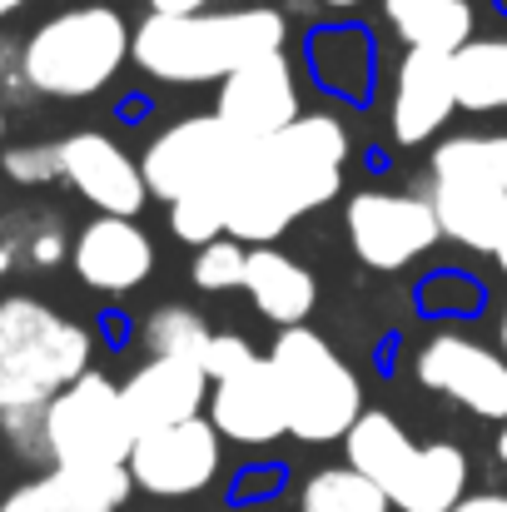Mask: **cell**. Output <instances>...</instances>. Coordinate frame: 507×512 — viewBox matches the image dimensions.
I'll list each match as a JSON object with an SVG mask.
<instances>
[{
  "instance_id": "obj_43",
  "label": "cell",
  "mask_w": 507,
  "mask_h": 512,
  "mask_svg": "<svg viewBox=\"0 0 507 512\" xmlns=\"http://www.w3.org/2000/svg\"><path fill=\"white\" fill-rule=\"evenodd\" d=\"M0 55H5V35H0Z\"/></svg>"
},
{
  "instance_id": "obj_20",
  "label": "cell",
  "mask_w": 507,
  "mask_h": 512,
  "mask_svg": "<svg viewBox=\"0 0 507 512\" xmlns=\"http://www.w3.org/2000/svg\"><path fill=\"white\" fill-rule=\"evenodd\" d=\"M468 498V453L458 443H428L413 453L408 473L393 483L388 503L398 512H448Z\"/></svg>"
},
{
  "instance_id": "obj_23",
  "label": "cell",
  "mask_w": 507,
  "mask_h": 512,
  "mask_svg": "<svg viewBox=\"0 0 507 512\" xmlns=\"http://www.w3.org/2000/svg\"><path fill=\"white\" fill-rule=\"evenodd\" d=\"M309 70L338 100H368L378 60H373V45H368L363 30L329 25V30L309 35Z\"/></svg>"
},
{
  "instance_id": "obj_41",
  "label": "cell",
  "mask_w": 507,
  "mask_h": 512,
  "mask_svg": "<svg viewBox=\"0 0 507 512\" xmlns=\"http://www.w3.org/2000/svg\"><path fill=\"white\" fill-rule=\"evenodd\" d=\"M319 5H329V10H348V5H358V0H319Z\"/></svg>"
},
{
  "instance_id": "obj_21",
  "label": "cell",
  "mask_w": 507,
  "mask_h": 512,
  "mask_svg": "<svg viewBox=\"0 0 507 512\" xmlns=\"http://www.w3.org/2000/svg\"><path fill=\"white\" fill-rule=\"evenodd\" d=\"M383 20L398 30L408 50L458 55L473 40V5L468 0H383Z\"/></svg>"
},
{
  "instance_id": "obj_31",
  "label": "cell",
  "mask_w": 507,
  "mask_h": 512,
  "mask_svg": "<svg viewBox=\"0 0 507 512\" xmlns=\"http://www.w3.org/2000/svg\"><path fill=\"white\" fill-rule=\"evenodd\" d=\"M0 443L20 458V463H50V443H45V403H20L0 413Z\"/></svg>"
},
{
  "instance_id": "obj_5",
  "label": "cell",
  "mask_w": 507,
  "mask_h": 512,
  "mask_svg": "<svg viewBox=\"0 0 507 512\" xmlns=\"http://www.w3.org/2000/svg\"><path fill=\"white\" fill-rule=\"evenodd\" d=\"M95 363V339L85 324L65 319L35 294L0 299V368L20 403H50L60 388L85 378Z\"/></svg>"
},
{
  "instance_id": "obj_27",
  "label": "cell",
  "mask_w": 507,
  "mask_h": 512,
  "mask_svg": "<svg viewBox=\"0 0 507 512\" xmlns=\"http://www.w3.org/2000/svg\"><path fill=\"white\" fill-rule=\"evenodd\" d=\"M388 493L363 478L358 468L338 463V468H319L304 488H299V512H388Z\"/></svg>"
},
{
  "instance_id": "obj_14",
  "label": "cell",
  "mask_w": 507,
  "mask_h": 512,
  "mask_svg": "<svg viewBox=\"0 0 507 512\" xmlns=\"http://www.w3.org/2000/svg\"><path fill=\"white\" fill-rule=\"evenodd\" d=\"M209 373L199 363H179V358H145L125 383V413L135 423V438L160 433V428H179L189 418H199V408H209Z\"/></svg>"
},
{
  "instance_id": "obj_37",
  "label": "cell",
  "mask_w": 507,
  "mask_h": 512,
  "mask_svg": "<svg viewBox=\"0 0 507 512\" xmlns=\"http://www.w3.org/2000/svg\"><path fill=\"white\" fill-rule=\"evenodd\" d=\"M493 259H498V269L507 274V214H503V224H498V244H493Z\"/></svg>"
},
{
  "instance_id": "obj_3",
  "label": "cell",
  "mask_w": 507,
  "mask_h": 512,
  "mask_svg": "<svg viewBox=\"0 0 507 512\" xmlns=\"http://www.w3.org/2000/svg\"><path fill=\"white\" fill-rule=\"evenodd\" d=\"M135 55V30L110 0H80L45 15L20 40L25 80L40 100H90Z\"/></svg>"
},
{
  "instance_id": "obj_19",
  "label": "cell",
  "mask_w": 507,
  "mask_h": 512,
  "mask_svg": "<svg viewBox=\"0 0 507 512\" xmlns=\"http://www.w3.org/2000/svg\"><path fill=\"white\" fill-rule=\"evenodd\" d=\"M244 294L254 299V309L279 324V329H299L314 304H319V279L284 249L264 244V249H249V269H244Z\"/></svg>"
},
{
  "instance_id": "obj_7",
  "label": "cell",
  "mask_w": 507,
  "mask_h": 512,
  "mask_svg": "<svg viewBox=\"0 0 507 512\" xmlns=\"http://www.w3.org/2000/svg\"><path fill=\"white\" fill-rule=\"evenodd\" d=\"M249 150L254 145H244L219 115H184L145 145L140 170L150 184V199L174 204L194 189H229Z\"/></svg>"
},
{
  "instance_id": "obj_13",
  "label": "cell",
  "mask_w": 507,
  "mask_h": 512,
  "mask_svg": "<svg viewBox=\"0 0 507 512\" xmlns=\"http://www.w3.org/2000/svg\"><path fill=\"white\" fill-rule=\"evenodd\" d=\"M70 264H75L85 289L120 299V294H135L155 274V239L140 229V219L95 214L90 224L75 229Z\"/></svg>"
},
{
  "instance_id": "obj_28",
  "label": "cell",
  "mask_w": 507,
  "mask_h": 512,
  "mask_svg": "<svg viewBox=\"0 0 507 512\" xmlns=\"http://www.w3.org/2000/svg\"><path fill=\"white\" fill-rule=\"evenodd\" d=\"M433 174L488 179L507 189V135H453L433 150Z\"/></svg>"
},
{
  "instance_id": "obj_1",
  "label": "cell",
  "mask_w": 507,
  "mask_h": 512,
  "mask_svg": "<svg viewBox=\"0 0 507 512\" xmlns=\"http://www.w3.org/2000/svg\"><path fill=\"white\" fill-rule=\"evenodd\" d=\"M348 165V130L334 115H299L274 140L254 145L229 184V234L239 244H274L294 219L334 204Z\"/></svg>"
},
{
  "instance_id": "obj_17",
  "label": "cell",
  "mask_w": 507,
  "mask_h": 512,
  "mask_svg": "<svg viewBox=\"0 0 507 512\" xmlns=\"http://www.w3.org/2000/svg\"><path fill=\"white\" fill-rule=\"evenodd\" d=\"M130 493V468H45L15 483L0 512H120Z\"/></svg>"
},
{
  "instance_id": "obj_34",
  "label": "cell",
  "mask_w": 507,
  "mask_h": 512,
  "mask_svg": "<svg viewBox=\"0 0 507 512\" xmlns=\"http://www.w3.org/2000/svg\"><path fill=\"white\" fill-rule=\"evenodd\" d=\"M145 5H150V15H204L219 0H145Z\"/></svg>"
},
{
  "instance_id": "obj_22",
  "label": "cell",
  "mask_w": 507,
  "mask_h": 512,
  "mask_svg": "<svg viewBox=\"0 0 507 512\" xmlns=\"http://www.w3.org/2000/svg\"><path fill=\"white\" fill-rule=\"evenodd\" d=\"M65 219L50 209H10L0 214V274H40L70 259Z\"/></svg>"
},
{
  "instance_id": "obj_42",
  "label": "cell",
  "mask_w": 507,
  "mask_h": 512,
  "mask_svg": "<svg viewBox=\"0 0 507 512\" xmlns=\"http://www.w3.org/2000/svg\"><path fill=\"white\" fill-rule=\"evenodd\" d=\"M0 150H5V105H0Z\"/></svg>"
},
{
  "instance_id": "obj_9",
  "label": "cell",
  "mask_w": 507,
  "mask_h": 512,
  "mask_svg": "<svg viewBox=\"0 0 507 512\" xmlns=\"http://www.w3.org/2000/svg\"><path fill=\"white\" fill-rule=\"evenodd\" d=\"M219 463H224L219 428L209 418H189L179 428L135 438V453L125 468H130L135 488L150 498H194L219 478Z\"/></svg>"
},
{
  "instance_id": "obj_38",
  "label": "cell",
  "mask_w": 507,
  "mask_h": 512,
  "mask_svg": "<svg viewBox=\"0 0 507 512\" xmlns=\"http://www.w3.org/2000/svg\"><path fill=\"white\" fill-rule=\"evenodd\" d=\"M20 5H30V0H0V20H5V15H15Z\"/></svg>"
},
{
  "instance_id": "obj_35",
  "label": "cell",
  "mask_w": 507,
  "mask_h": 512,
  "mask_svg": "<svg viewBox=\"0 0 507 512\" xmlns=\"http://www.w3.org/2000/svg\"><path fill=\"white\" fill-rule=\"evenodd\" d=\"M448 512H507V493H468L458 508Z\"/></svg>"
},
{
  "instance_id": "obj_30",
  "label": "cell",
  "mask_w": 507,
  "mask_h": 512,
  "mask_svg": "<svg viewBox=\"0 0 507 512\" xmlns=\"http://www.w3.org/2000/svg\"><path fill=\"white\" fill-rule=\"evenodd\" d=\"M244 269H249V244H239L234 234H224V239L194 249L189 279L204 294H229V289H244Z\"/></svg>"
},
{
  "instance_id": "obj_25",
  "label": "cell",
  "mask_w": 507,
  "mask_h": 512,
  "mask_svg": "<svg viewBox=\"0 0 507 512\" xmlns=\"http://www.w3.org/2000/svg\"><path fill=\"white\" fill-rule=\"evenodd\" d=\"M453 85H458V110L468 115L507 110V35L468 40L453 55Z\"/></svg>"
},
{
  "instance_id": "obj_12",
  "label": "cell",
  "mask_w": 507,
  "mask_h": 512,
  "mask_svg": "<svg viewBox=\"0 0 507 512\" xmlns=\"http://www.w3.org/2000/svg\"><path fill=\"white\" fill-rule=\"evenodd\" d=\"M60 179L95 214L140 219V209L150 204V184H145L140 160L125 145H115L105 130H75L60 140Z\"/></svg>"
},
{
  "instance_id": "obj_36",
  "label": "cell",
  "mask_w": 507,
  "mask_h": 512,
  "mask_svg": "<svg viewBox=\"0 0 507 512\" xmlns=\"http://www.w3.org/2000/svg\"><path fill=\"white\" fill-rule=\"evenodd\" d=\"M5 408H20V398H15V383H10V373L0 368V413Z\"/></svg>"
},
{
  "instance_id": "obj_4",
  "label": "cell",
  "mask_w": 507,
  "mask_h": 512,
  "mask_svg": "<svg viewBox=\"0 0 507 512\" xmlns=\"http://www.w3.org/2000/svg\"><path fill=\"white\" fill-rule=\"evenodd\" d=\"M269 368L279 378V393L289 408V433L299 443H343L348 428L368 413L358 373L309 324L279 329V339L269 348Z\"/></svg>"
},
{
  "instance_id": "obj_33",
  "label": "cell",
  "mask_w": 507,
  "mask_h": 512,
  "mask_svg": "<svg viewBox=\"0 0 507 512\" xmlns=\"http://www.w3.org/2000/svg\"><path fill=\"white\" fill-rule=\"evenodd\" d=\"M259 358H264V353L244 339V334H214L209 353H204V373H209V383H224V378H234V373L254 368Z\"/></svg>"
},
{
  "instance_id": "obj_16",
  "label": "cell",
  "mask_w": 507,
  "mask_h": 512,
  "mask_svg": "<svg viewBox=\"0 0 507 512\" xmlns=\"http://www.w3.org/2000/svg\"><path fill=\"white\" fill-rule=\"evenodd\" d=\"M209 423L219 428V438L249 443V448H264L289 433V408H284L279 378L269 368V353L254 368L209 388Z\"/></svg>"
},
{
  "instance_id": "obj_11",
  "label": "cell",
  "mask_w": 507,
  "mask_h": 512,
  "mask_svg": "<svg viewBox=\"0 0 507 512\" xmlns=\"http://www.w3.org/2000/svg\"><path fill=\"white\" fill-rule=\"evenodd\" d=\"M214 115H219L244 145H264V140H274L279 130H289V125L304 115V105H299V70H294L289 50L259 55V60H249L244 70H234V75L219 85Z\"/></svg>"
},
{
  "instance_id": "obj_10",
  "label": "cell",
  "mask_w": 507,
  "mask_h": 512,
  "mask_svg": "<svg viewBox=\"0 0 507 512\" xmlns=\"http://www.w3.org/2000/svg\"><path fill=\"white\" fill-rule=\"evenodd\" d=\"M418 383L453 398L473 418L507 423V353L463 334H433L418 348Z\"/></svg>"
},
{
  "instance_id": "obj_40",
  "label": "cell",
  "mask_w": 507,
  "mask_h": 512,
  "mask_svg": "<svg viewBox=\"0 0 507 512\" xmlns=\"http://www.w3.org/2000/svg\"><path fill=\"white\" fill-rule=\"evenodd\" d=\"M498 343H503V353H507V304H503V324H498Z\"/></svg>"
},
{
  "instance_id": "obj_8",
  "label": "cell",
  "mask_w": 507,
  "mask_h": 512,
  "mask_svg": "<svg viewBox=\"0 0 507 512\" xmlns=\"http://www.w3.org/2000/svg\"><path fill=\"white\" fill-rule=\"evenodd\" d=\"M343 229H348L353 254L378 274L408 269L413 259H423L443 239L433 199L408 194V189H358L343 204Z\"/></svg>"
},
{
  "instance_id": "obj_18",
  "label": "cell",
  "mask_w": 507,
  "mask_h": 512,
  "mask_svg": "<svg viewBox=\"0 0 507 512\" xmlns=\"http://www.w3.org/2000/svg\"><path fill=\"white\" fill-rule=\"evenodd\" d=\"M433 214L443 224V239L473 249V254H493L498 244V224L507 214V189L488 179H463V174H433Z\"/></svg>"
},
{
  "instance_id": "obj_26",
  "label": "cell",
  "mask_w": 507,
  "mask_h": 512,
  "mask_svg": "<svg viewBox=\"0 0 507 512\" xmlns=\"http://www.w3.org/2000/svg\"><path fill=\"white\" fill-rule=\"evenodd\" d=\"M209 343H214L209 319L199 309H189V304H160L140 324V348L150 358H179V363H199L204 368Z\"/></svg>"
},
{
  "instance_id": "obj_29",
  "label": "cell",
  "mask_w": 507,
  "mask_h": 512,
  "mask_svg": "<svg viewBox=\"0 0 507 512\" xmlns=\"http://www.w3.org/2000/svg\"><path fill=\"white\" fill-rule=\"evenodd\" d=\"M169 234L179 244H214L229 234V189H194L169 204Z\"/></svg>"
},
{
  "instance_id": "obj_39",
  "label": "cell",
  "mask_w": 507,
  "mask_h": 512,
  "mask_svg": "<svg viewBox=\"0 0 507 512\" xmlns=\"http://www.w3.org/2000/svg\"><path fill=\"white\" fill-rule=\"evenodd\" d=\"M498 458H503V468H507V423H503V433H498Z\"/></svg>"
},
{
  "instance_id": "obj_6",
  "label": "cell",
  "mask_w": 507,
  "mask_h": 512,
  "mask_svg": "<svg viewBox=\"0 0 507 512\" xmlns=\"http://www.w3.org/2000/svg\"><path fill=\"white\" fill-rule=\"evenodd\" d=\"M50 468H125L135 453V423L125 413L120 383L90 368L45 403Z\"/></svg>"
},
{
  "instance_id": "obj_32",
  "label": "cell",
  "mask_w": 507,
  "mask_h": 512,
  "mask_svg": "<svg viewBox=\"0 0 507 512\" xmlns=\"http://www.w3.org/2000/svg\"><path fill=\"white\" fill-rule=\"evenodd\" d=\"M0 174H5L10 184H25V189L55 184V179H60V140H55V145H45V140L5 145V150H0Z\"/></svg>"
},
{
  "instance_id": "obj_15",
  "label": "cell",
  "mask_w": 507,
  "mask_h": 512,
  "mask_svg": "<svg viewBox=\"0 0 507 512\" xmlns=\"http://www.w3.org/2000/svg\"><path fill=\"white\" fill-rule=\"evenodd\" d=\"M458 110V85H453V55L433 50H408L398 60L393 80V140L398 145H428Z\"/></svg>"
},
{
  "instance_id": "obj_24",
  "label": "cell",
  "mask_w": 507,
  "mask_h": 512,
  "mask_svg": "<svg viewBox=\"0 0 507 512\" xmlns=\"http://www.w3.org/2000/svg\"><path fill=\"white\" fill-rule=\"evenodd\" d=\"M343 453H348V468H358V473H363V478H373L383 493H393V483L408 473V463H413L418 443L408 438V428H403L393 413L368 408V413L348 428Z\"/></svg>"
},
{
  "instance_id": "obj_2",
  "label": "cell",
  "mask_w": 507,
  "mask_h": 512,
  "mask_svg": "<svg viewBox=\"0 0 507 512\" xmlns=\"http://www.w3.org/2000/svg\"><path fill=\"white\" fill-rule=\"evenodd\" d=\"M289 20L274 5H229L204 15H145L135 25V65L160 85H224L259 55L284 50Z\"/></svg>"
}]
</instances>
